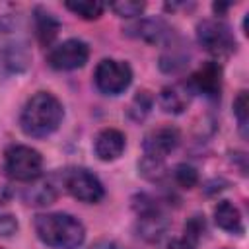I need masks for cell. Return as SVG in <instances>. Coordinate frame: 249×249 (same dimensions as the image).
<instances>
[{
  "mask_svg": "<svg viewBox=\"0 0 249 249\" xmlns=\"http://www.w3.org/2000/svg\"><path fill=\"white\" fill-rule=\"evenodd\" d=\"M62 103L49 91H39L27 99L19 115V126L27 136L45 138L62 123Z\"/></svg>",
  "mask_w": 249,
  "mask_h": 249,
  "instance_id": "6da1fadb",
  "label": "cell"
},
{
  "mask_svg": "<svg viewBox=\"0 0 249 249\" xmlns=\"http://www.w3.org/2000/svg\"><path fill=\"white\" fill-rule=\"evenodd\" d=\"M35 231L45 245L56 247V249H78L86 237V230L82 222L64 212L37 216Z\"/></svg>",
  "mask_w": 249,
  "mask_h": 249,
  "instance_id": "7a4b0ae2",
  "label": "cell"
},
{
  "mask_svg": "<svg viewBox=\"0 0 249 249\" xmlns=\"http://www.w3.org/2000/svg\"><path fill=\"white\" fill-rule=\"evenodd\" d=\"M4 171L10 179L31 183L41 177L43 158L41 154L25 144H14L4 154Z\"/></svg>",
  "mask_w": 249,
  "mask_h": 249,
  "instance_id": "3957f363",
  "label": "cell"
},
{
  "mask_svg": "<svg viewBox=\"0 0 249 249\" xmlns=\"http://www.w3.org/2000/svg\"><path fill=\"white\" fill-rule=\"evenodd\" d=\"M0 60L10 70H21L29 60L27 45L19 33V27H16L14 18L0 19Z\"/></svg>",
  "mask_w": 249,
  "mask_h": 249,
  "instance_id": "277c9868",
  "label": "cell"
},
{
  "mask_svg": "<svg viewBox=\"0 0 249 249\" xmlns=\"http://www.w3.org/2000/svg\"><path fill=\"white\" fill-rule=\"evenodd\" d=\"M196 39L200 47L212 56L224 58L235 51V37L231 29L220 19H204L196 25Z\"/></svg>",
  "mask_w": 249,
  "mask_h": 249,
  "instance_id": "5b68a950",
  "label": "cell"
},
{
  "mask_svg": "<svg viewBox=\"0 0 249 249\" xmlns=\"http://www.w3.org/2000/svg\"><path fill=\"white\" fill-rule=\"evenodd\" d=\"M93 80L99 91L107 95L123 93L132 82V70L126 62L115 58H103L93 72Z\"/></svg>",
  "mask_w": 249,
  "mask_h": 249,
  "instance_id": "8992f818",
  "label": "cell"
},
{
  "mask_svg": "<svg viewBox=\"0 0 249 249\" xmlns=\"http://www.w3.org/2000/svg\"><path fill=\"white\" fill-rule=\"evenodd\" d=\"M62 183H64V189L78 200L82 202H99L105 195V189L101 185V181L88 169H70L64 173L62 177Z\"/></svg>",
  "mask_w": 249,
  "mask_h": 249,
  "instance_id": "52a82bcc",
  "label": "cell"
},
{
  "mask_svg": "<svg viewBox=\"0 0 249 249\" xmlns=\"http://www.w3.org/2000/svg\"><path fill=\"white\" fill-rule=\"evenodd\" d=\"M89 49L80 39H66L51 49L47 62L54 70H76L88 62Z\"/></svg>",
  "mask_w": 249,
  "mask_h": 249,
  "instance_id": "ba28073f",
  "label": "cell"
},
{
  "mask_svg": "<svg viewBox=\"0 0 249 249\" xmlns=\"http://www.w3.org/2000/svg\"><path fill=\"white\" fill-rule=\"evenodd\" d=\"M142 202L136 204L138 210V233L146 241H160L167 231V218L161 212V208L154 200H146V196L140 198Z\"/></svg>",
  "mask_w": 249,
  "mask_h": 249,
  "instance_id": "9c48e42d",
  "label": "cell"
},
{
  "mask_svg": "<svg viewBox=\"0 0 249 249\" xmlns=\"http://www.w3.org/2000/svg\"><path fill=\"white\" fill-rule=\"evenodd\" d=\"M179 130L175 126H158L144 136V158L163 161L179 146Z\"/></svg>",
  "mask_w": 249,
  "mask_h": 249,
  "instance_id": "30bf717a",
  "label": "cell"
},
{
  "mask_svg": "<svg viewBox=\"0 0 249 249\" xmlns=\"http://www.w3.org/2000/svg\"><path fill=\"white\" fill-rule=\"evenodd\" d=\"M189 88L193 89V93H202L208 99H218L220 91H222V68L218 62L210 60L206 64H202L189 82Z\"/></svg>",
  "mask_w": 249,
  "mask_h": 249,
  "instance_id": "8fae6325",
  "label": "cell"
},
{
  "mask_svg": "<svg viewBox=\"0 0 249 249\" xmlns=\"http://www.w3.org/2000/svg\"><path fill=\"white\" fill-rule=\"evenodd\" d=\"M126 146V138L121 130L117 128H103L97 136H95V156L101 161H113L117 158H121V154L124 152Z\"/></svg>",
  "mask_w": 249,
  "mask_h": 249,
  "instance_id": "7c38bea8",
  "label": "cell"
},
{
  "mask_svg": "<svg viewBox=\"0 0 249 249\" xmlns=\"http://www.w3.org/2000/svg\"><path fill=\"white\" fill-rule=\"evenodd\" d=\"M191 97H193V89L189 88V84H173L161 89L160 105L165 113L179 115L187 109V105L191 103Z\"/></svg>",
  "mask_w": 249,
  "mask_h": 249,
  "instance_id": "4fadbf2b",
  "label": "cell"
},
{
  "mask_svg": "<svg viewBox=\"0 0 249 249\" xmlns=\"http://www.w3.org/2000/svg\"><path fill=\"white\" fill-rule=\"evenodd\" d=\"M33 27H35V35L39 39L41 45H51L60 29L58 19L54 18V14H51L45 8H35L33 12Z\"/></svg>",
  "mask_w": 249,
  "mask_h": 249,
  "instance_id": "5bb4252c",
  "label": "cell"
},
{
  "mask_svg": "<svg viewBox=\"0 0 249 249\" xmlns=\"http://www.w3.org/2000/svg\"><path fill=\"white\" fill-rule=\"evenodd\" d=\"M214 222L218 228L230 233H243V220L237 206H233L230 200H222L214 208Z\"/></svg>",
  "mask_w": 249,
  "mask_h": 249,
  "instance_id": "9a60e30c",
  "label": "cell"
},
{
  "mask_svg": "<svg viewBox=\"0 0 249 249\" xmlns=\"http://www.w3.org/2000/svg\"><path fill=\"white\" fill-rule=\"evenodd\" d=\"M126 33L146 43H161L163 37L167 35V27L160 19H140L130 27H126Z\"/></svg>",
  "mask_w": 249,
  "mask_h": 249,
  "instance_id": "2e32d148",
  "label": "cell"
},
{
  "mask_svg": "<svg viewBox=\"0 0 249 249\" xmlns=\"http://www.w3.org/2000/svg\"><path fill=\"white\" fill-rule=\"evenodd\" d=\"M64 6H66L72 14L80 16V18H84V19H97V18L103 14V10H105V6H103V4H99V2H91V0L66 2Z\"/></svg>",
  "mask_w": 249,
  "mask_h": 249,
  "instance_id": "e0dca14e",
  "label": "cell"
},
{
  "mask_svg": "<svg viewBox=\"0 0 249 249\" xmlns=\"http://www.w3.org/2000/svg\"><path fill=\"white\" fill-rule=\"evenodd\" d=\"M54 196H56V191L51 181L37 183V185L29 187V191H27L29 204H51L54 200Z\"/></svg>",
  "mask_w": 249,
  "mask_h": 249,
  "instance_id": "ac0fdd59",
  "label": "cell"
},
{
  "mask_svg": "<svg viewBox=\"0 0 249 249\" xmlns=\"http://www.w3.org/2000/svg\"><path fill=\"white\" fill-rule=\"evenodd\" d=\"M233 115L237 119L239 130L243 136H247V123H249V99H247V91H239V95L233 101Z\"/></svg>",
  "mask_w": 249,
  "mask_h": 249,
  "instance_id": "d6986e66",
  "label": "cell"
},
{
  "mask_svg": "<svg viewBox=\"0 0 249 249\" xmlns=\"http://www.w3.org/2000/svg\"><path fill=\"white\" fill-rule=\"evenodd\" d=\"M173 179H175V183H177L179 187H183V189H193V187L196 185V181H198V173H196V169H195L193 165H189V163H179V165L173 169Z\"/></svg>",
  "mask_w": 249,
  "mask_h": 249,
  "instance_id": "ffe728a7",
  "label": "cell"
},
{
  "mask_svg": "<svg viewBox=\"0 0 249 249\" xmlns=\"http://www.w3.org/2000/svg\"><path fill=\"white\" fill-rule=\"evenodd\" d=\"M115 14L123 16V18H132V16H140L142 10H144V2H130V0H124V2H115L109 6Z\"/></svg>",
  "mask_w": 249,
  "mask_h": 249,
  "instance_id": "44dd1931",
  "label": "cell"
},
{
  "mask_svg": "<svg viewBox=\"0 0 249 249\" xmlns=\"http://www.w3.org/2000/svg\"><path fill=\"white\" fill-rule=\"evenodd\" d=\"M204 233V218L202 216H193L187 224H185V235L191 243L196 245V241L200 239V235Z\"/></svg>",
  "mask_w": 249,
  "mask_h": 249,
  "instance_id": "7402d4cb",
  "label": "cell"
},
{
  "mask_svg": "<svg viewBox=\"0 0 249 249\" xmlns=\"http://www.w3.org/2000/svg\"><path fill=\"white\" fill-rule=\"evenodd\" d=\"M18 228L16 220L8 214H0V235H10Z\"/></svg>",
  "mask_w": 249,
  "mask_h": 249,
  "instance_id": "603a6c76",
  "label": "cell"
},
{
  "mask_svg": "<svg viewBox=\"0 0 249 249\" xmlns=\"http://www.w3.org/2000/svg\"><path fill=\"white\" fill-rule=\"evenodd\" d=\"M167 249H195V243H191L187 237H177L167 243Z\"/></svg>",
  "mask_w": 249,
  "mask_h": 249,
  "instance_id": "cb8c5ba5",
  "label": "cell"
},
{
  "mask_svg": "<svg viewBox=\"0 0 249 249\" xmlns=\"http://www.w3.org/2000/svg\"><path fill=\"white\" fill-rule=\"evenodd\" d=\"M89 249H121V247L117 243H113V241H99V243L91 245Z\"/></svg>",
  "mask_w": 249,
  "mask_h": 249,
  "instance_id": "d4e9b609",
  "label": "cell"
}]
</instances>
